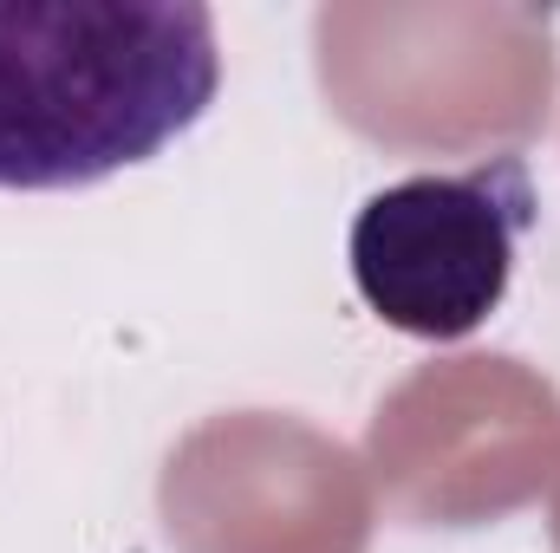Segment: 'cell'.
<instances>
[{
	"mask_svg": "<svg viewBox=\"0 0 560 553\" xmlns=\"http://www.w3.org/2000/svg\"><path fill=\"white\" fill-rule=\"evenodd\" d=\"M222 85L189 0H0V189H85L176 143Z\"/></svg>",
	"mask_w": 560,
	"mask_h": 553,
	"instance_id": "6da1fadb",
	"label": "cell"
},
{
	"mask_svg": "<svg viewBox=\"0 0 560 553\" xmlns=\"http://www.w3.org/2000/svg\"><path fill=\"white\" fill-rule=\"evenodd\" d=\"M332 111L392 150L528 143L555 98V26L528 7H319Z\"/></svg>",
	"mask_w": 560,
	"mask_h": 553,
	"instance_id": "7a4b0ae2",
	"label": "cell"
},
{
	"mask_svg": "<svg viewBox=\"0 0 560 553\" xmlns=\"http://www.w3.org/2000/svg\"><path fill=\"white\" fill-rule=\"evenodd\" d=\"M535 215V176L515 150L450 176H405L352 215V286L392 332L469 339L509 299Z\"/></svg>",
	"mask_w": 560,
	"mask_h": 553,
	"instance_id": "3957f363",
	"label": "cell"
},
{
	"mask_svg": "<svg viewBox=\"0 0 560 553\" xmlns=\"http://www.w3.org/2000/svg\"><path fill=\"white\" fill-rule=\"evenodd\" d=\"M163 515L183 553H365L359 462L280 416L196 430L163 475Z\"/></svg>",
	"mask_w": 560,
	"mask_h": 553,
	"instance_id": "277c9868",
	"label": "cell"
},
{
	"mask_svg": "<svg viewBox=\"0 0 560 553\" xmlns=\"http://www.w3.org/2000/svg\"><path fill=\"white\" fill-rule=\"evenodd\" d=\"M555 548H560V495H555Z\"/></svg>",
	"mask_w": 560,
	"mask_h": 553,
	"instance_id": "5b68a950",
	"label": "cell"
}]
</instances>
